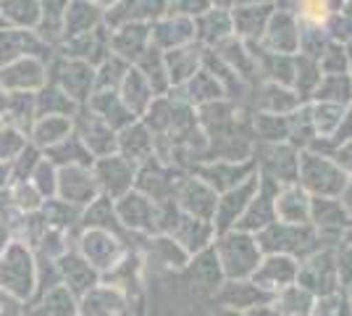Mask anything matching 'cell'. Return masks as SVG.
<instances>
[{"label": "cell", "mask_w": 352, "mask_h": 316, "mask_svg": "<svg viewBox=\"0 0 352 316\" xmlns=\"http://www.w3.org/2000/svg\"><path fill=\"white\" fill-rule=\"evenodd\" d=\"M297 271H300V261L297 258L281 256V253H268L250 280L261 287V290L276 295L279 290L297 282Z\"/></svg>", "instance_id": "7"}, {"label": "cell", "mask_w": 352, "mask_h": 316, "mask_svg": "<svg viewBox=\"0 0 352 316\" xmlns=\"http://www.w3.org/2000/svg\"><path fill=\"white\" fill-rule=\"evenodd\" d=\"M342 14L347 16V19H350V24H352V0L347 3V11H342Z\"/></svg>", "instance_id": "26"}, {"label": "cell", "mask_w": 352, "mask_h": 316, "mask_svg": "<svg viewBox=\"0 0 352 316\" xmlns=\"http://www.w3.org/2000/svg\"><path fill=\"white\" fill-rule=\"evenodd\" d=\"M271 14L274 11L268 6H239L234 14L236 34L239 37H248V40H261Z\"/></svg>", "instance_id": "12"}, {"label": "cell", "mask_w": 352, "mask_h": 316, "mask_svg": "<svg viewBox=\"0 0 352 316\" xmlns=\"http://www.w3.org/2000/svg\"><path fill=\"white\" fill-rule=\"evenodd\" d=\"M274 298H276V295H274ZM245 316H281V311H279V306H276V301H265V303H258V306L248 308Z\"/></svg>", "instance_id": "22"}, {"label": "cell", "mask_w": 352, "mask_h": 316, "mask_svg": "<svg viewBox=\"0 0 352 316\" xmlns=\"http://www.w3.org/2000/svg\"><path fill=\"white\" fill-rule=\"evenodd\" d=\"M255 240L261 245L263 253H281V256H292L305 261L310 253H316L321 245L318 229L310 224H287V222H271L263 227Z\"/></svg>", "instance_id": "1"}, {"label": "cell", "mask_w": 352, "mask_h": 316, "mask_svg": "<svg viewBox=\"0 0 352 316\" xmlns=\"http://www.w3.org/2000/svg\"><path fill=\"white\" fill-rule=\"evenodd\" d=\"M347 174L334 164L331 156H323L318 151H302L297 156V182L310 198H339Z\"/></svg>", "instance_id": "2"}, {"label": "cell", "mask_w": 352, "mask_h": 316, "mask_svg": "<svg viewBox=\"0 0 352 316\" xmlns=\"http://www.w3.org/2000/svg\"><path fill=\"white\" fill-rule=\"evenodd\" d=\"M313 98L318 103H339L347 105L352 103V76L347 74H321Z\"/></svg>", "instance_id": "13"}, {"label": "cell", "mask_w": 352, "mask_h": 316, "mask_svg": "<svg viewBox=\"0 0 352 316\" xmlns=\"http://www.w3.org/2000/svg\"><path fill=\"white\" fill-rule=\"evenodd\" d=\"M276 222L287 224H308L310 196L300 185H284L276 196Z\"/></svg>", "instance_id": "9"}, {"label": "cell", "mask_w": 352, "mask_h": 316, "mask_svg": "<svg viewBox=\"0 0 352 316\" xmlns=\"http://www.w3.org/2000/svg\"><path fill=\"white\" fill-rule=\"evenodd\" d=\"M310 224L321 238L334 235L342 240V235L352 227V219L339 198H310Z\"/></svg>", "instance_id": "8"}, {"label": "cell", "mask_w": 352, "mask_h": 316, "mask_svg": "<svg viewBox=\"0 0 352 316\" xmlns=\"http://www.w3.org/2000/svg\"><path fill=\"white\" fill-rule=\"evenodd\" d=\"M219 253L223 274L232 277V280H250L255 274V269L261 266V261H263V251L255 240V235L242 232V229L229 232L221 240Z\"/></svg>", "instance_id": "3"}, {"label": "cell", "mask_w": 352, "mask_h": 316, "mask_svg": "<svg viewBox=\"0 0 352 316\" xmlns=\"http://www.w3.org/2000/svg\"><path fill=\"white\" fill-rule=\"evenodd\" d=\"M337 269H339V285H352V245L342 242L337 251Z\"/></svg>", "instance_id": "20"}, {"label": "cell", "mask_w": 352, "mask_h": 316, "mask_svg": "<svg viewBox=\"0 0 352 316\" xmlns=\"http://www.w3.org/2000/svg\"><path fill=\"white\" fill-rule=\"evenodd\" d=\"M284 185H279L276 180L258 174V190L250 200V206L245 209L242 219L236 222V229L250 232V235H258L263 227H268L271 222H276V196Z\"/></svg>", "instance_id": "5"}, {"label": "cell", "mask_w": 352, "mask_h": 316, "mask_svg": "<svg viewBox=\"0 0 352 316\" xmlns=\"http://www.w3.org/2000/svg\"><path fill=\"white\" fill-rule=\"evenodd\" d=\"M263 153H268L271 158H261V166H263L265 177L276 180L279 185H294L297 182V153L287 145H268Z\"/></svg>", "instance_id": "11"}, {"label": "cell", "mask_w": 352, "mask_h": 316, "mask_svg": "<svg viewBox=\"0 0 352 316\" xmlns=\"http://www.w3.org/2000/svg\"><path fill=\"white\" fill-rule=\"evenodd\" d=\"M334 316H352V303L347 298H337L334 306Z\"/></svg>", "instance_id": "24"}, {"label": "cell", "mask_w": 352, "mask_h": 316, "mask_svg": "<svg viewBox=\"0 0 352 316\" xmlns=\"http://www.w3.org/2000/svg\"><path fill=\"white\" fill-rule=\"evenodd\" d=\"M347 287H350V290H347V301L352 303V285H347Z\"/></svg>", "instance_id": "27"}, {"label": "cell", "mask_w": 352, "mask_h": 316, "mask_svg": "<svg viewBox=\"0 0 352 316\" xmlns=\"http://www.w3.org/2000/svg\"><path fill=\"white\" fill-rule=\"evenodd\" d=\"M331 14H337V8L329 0H300V11L297 19H302L308 27H323Z\"/></svg>", "instance_id": "19"}, {"label": "cell", "mask_w": 352, "mask_h": 316, "mask_svg": "<svg viewBox=\"0 0 352 316\" xmlns=\"http://www.w3.org/2000/svg\"><path fill=\"white\" fill-rule=\"evenodd\" d=\"M274 301L279 306L281 316H308L313 311V306H316V295L294 282V285L279 290Z\"/></svg>", "instance_id": "14"}, {"label": "cell", "mask_w": 352, "mask_h": 316, "mask_svg": "<svg viewBox=\"0 0 352 316\" xmlns=\"http://www.w3.org/2000/svg\"><path fill=\"white\" fill-rule=\"evenodd\" d=\"M331 158H334V164L350 177L352 174V140H344V143H339V148L331 153Z\"/></svg>", "instance_id": "21"}, {"label": "cell", "mask_w": 352, "mask_h": 316, "mask_svg": "<svg viewBox=\"0 0 352 316\" xmlns=\"http://www.w3.org/2000/svg\"><path fill=\"white\" fill-rule=\"evenodd\" d=\"M300 19L292 11L271 14L263 32V48L279 56H297L300 53Z\"/></svg>", "instance_id": "6"}, {"label": "cell", "mask_w": 352, "mask_h": 316, "mask_svg": "<svg viewBox=\"0 0 352 316\" xmlns=\"http://www.w3.org/2000/svg\"><path fill=\"white\" fill-rule=\"evenodd\" d=\"M342 238H344V242H347V245H352V227L344 232V235H342Z\"/></svg>", "instance_id": "25"}, {"label": "cell", "mask_w": 352, "mask_h": 316, "mask_svg": "<svg viewBox=\"0 0 352 316\" xmlns=\"http://www.w3.org/2000/svg\"><path fill=\"white\" fill-rule=\"evenodd\" d=\"M255 190H258V171L248 177V180L242 182V185H236V190L232 193H226L223 200H219V227L221 229H226L229 224H236L239 219H242V213L245 209L250 206V200L255 196Z\"/></svg>", "instance_id": "10"}, {"label": "cell", "mask_w": 352, "mask_h": 316, "mask_svg": "<svg viewBox=\"0 0 352 316\" xmlns=\"http://www.w3.org/2000/svg\"><path fill=\"white\" fill-rule=\"evenodd\" d=\"M255 132L261 140L268 143H279L289 137V119L287 116H276V114H261L255 121Z\"/></svg>", "instance_id": "18"}, {"label": "cell", "mask_w": 352, "mask_h": 316, "mask_svg": "<svg viewBox=\"0 0 352 316\" xmlns=\"http://www.w3.org/2000/svg\"><path fill=\"white\" fill-rule=\"evenodd\" d=\"M229 290H232V295H234V298H232V306L239 308V311H248V308L258 306V303L274 301V295L265 293V290H261L252 280H236V282H229Z\"/></svg>", "instance_id": "16"}, {"label": "cell", "mask_w": 352, "mask_h": 316, "mask_svg": "<svg viewBox=\"0 0 352 316\" xmlns=\"http://www.w3.org/2000/svg\"><path fill=\"white\" fill-rule=\"evenodd\" d=\"M339 200H342V206L347 209V213H350V219H352V177L347 180V185H344V190H342Z\"/></svg>", "instance_id": "23"}, {"label": "cell", "mask_w": 352, "mask_h": 316, "mask_svg": "<svg viewBox=\"0 0 352 316\" xmlns=\"http://www.w3.org/2000/svg\"><path fill=\"white\" fill-rule=\"evenodd\" d=\"M297 285L305 287L316 298H331L339 293V269H337V251L318 248L310 253L297 271Z\"/></svg>", "instance_id": "4"}, {"label": "cell", "mask_w": 352, "mask_h": 316, "mask_svg": "<svg viewBox=\"0 0 352 316\" xmlns=\"http://www.w3.org/2000/svg\"><path fill=\"white\" fill-rule=\"evenodd\" d=\"M318 69H321V74H347V69H350L347 45L329 43L326 50H323V56L318 59Z\"/></svg>", "instance_id": "17"}, {"label": "cell", "mask_w": 352, "mask_h": 316, "mask_svg": "<svg viewBox=\"0 0 352 316\" xmlns=\"http://www.w3.org/2000/svg\"><path fill=\"white\" fill-rule=\"evenodd\" d=\"M310 111V124H313V135L321 137H334L339 129V124L344 119L347 105L339 103H316Z\"/></svg>", "instance_id": "15"}]
</instances>
